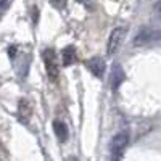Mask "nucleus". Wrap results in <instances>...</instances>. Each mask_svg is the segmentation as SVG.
<instances>
[{"label":"nucleus","instance_id":"nucleus-2","mask_svg":"<svg viewBox=\"0 0 161 161\" xmlns=\"http://www.w3.org/2000/svg\"><path fill=\"white\" fill-rule=\"evenodd\" d=\"M42 60H44V64H45V71H47L48 79L52 82H57L58 76H60V64H58V58H57L55 50H52V48L44 50L42 52Z\"/></svg>","mask_w":161,"mask_h":161},{"label":"nucleus","instance_id":"nucleus-5","mask_svg":"<svg viewBox=\"0 0 161 161\" xmlns=\"http://www.w3.org/2000/svg\"><path fill=\"white\" fill-rule=\"evenodd\" d=\"M152 32H153L152 29H147V28L140 29L139 34L134 37V45L136 47H143V45L152 44Z\"/></svg>","mask_w":161,"mask_h":161},{"label":"nucleus","instance_id":"nucleus-6","mask_svg":"<svg viewBox=\"0 0 161 161\" xmlns=\"http://www.w3.org/2000/svg\"><path fill=\"white\" fill-rule=\"evenodd\" d=\"M18 114L23 121H26L31 114H32V106H31V102L26 100V98H21L19 103H18Z\"/></svg>","mask_w":161,"mask_h":161},{"label":"nucleus","instance_id":"nucleus-7","mask_svg":"<svg viewBox=\"0 0 161 161\" xmlns=\"http://www.w3.org/2000/svg\"><path fill=\"white\" fill-rule=\"evenodd\" d=\"M53 130H55V136L58 137L60 142H66V139H68V127H66V124L63 123V121H53Z\"/></svg>","mask_w":161,"mask_h":161},{"label":"nucleus","instance_id":"nucleus-8","mask_svg":"<svg viewBox=\"0 0 161 161\" xmlns=\"http://www.w3.org/2000/svg\"><path fill=\"white\" fill-rule=\"evenodd\" d=\"M61 57H63V63H64V64H73V63L77 60L74 47H66V48L61 52Z\"/></svg>","mask_w":161,"mask_h":161},{"label":"nucleus","instance_id":"nucleus-10","mask_svg":"<svg viewBox=\"0 0 161 161\" xmlns=\"http://www.w3.org/2000/svg\"><path fill=\"white\" fill-rule=\"evenodd\" d=\"M153 16L158 23H161V0H158V2L153 5Z\"/></svg>","mask_w":161,"mask_h":161},{"label":"nucleus","instance_id":"nucleus-11","mask_svg":"<svg viewBox=\"0 0 161 161\" xmlns=\"http://www.w3.org/2000/svg\"><path fill=\"white\" fill-rule=\"evenodd\" d=\"M48 2L53 8H57V10H63L66 7V0H48Z\"/></svg>","mask_w":161,"mask_h":161},{"label":"nucleus","instance_id":"nucleus-1","mask_svg":"<svg viewBox=\"0 0 161 161\" xmlns=\"http://www.w3.org/2000/svg\"><path fill=\"white\" fill-rule=\"evenodd\" d=\"M127 143H129V132L127 130L118 132L110 143V161H121V156H123Z\"/></svg>","mask_w":161,"mask_h":161},{"label":"nucleus","instance_id":"nucleus-12","mask_svg":"<svg viewBox=\"0 0 161 161\" xmlns=\"http://www.w3.org/2000/svg\"><path fill=\"white\" fill-rule=\"evenodd\" d=\"M152 44L161 45V29H159V31H153V32H152Z\"/></svg>","mask_w":161,"mask_h":161},{"label":"nucleus","instance_id":"nucleus-9","mask_svg":"<svg viewBox=\"0 0 161 161\" xmlns=\"http://www.w3.org/2000/svg\"><path fill=\"white\" fill-rule=\"evenodd\" d=\"M111 79H113V87H118L121 82H123V79H124V73L123 69H121V66H114V69L111 73Z\"/></svg>","mask_w":161,"mask_h":161},{"label":"nucleus","instance_id":"nucleus-3","mask_svg":"<svg viewBox=\"0 0 161 161\" xmlns=\"http://www.w3.org/2000/svg\"><path fill=\"white\" fill-rule=\"evenodd\" d=\"M127 34V28L126 26H118L114 28L108 37V42H106V55H114V53L119 50V47L123 45L124 42V37Z\"/></svg>","mask_w":161,"mask_h":161},{"label":"nucleus","instance_id":"nucleus-4","mask_svg":"<svg viewBox=\"0 0 161 161\" xmlns=\"http://www.w3.org/2000/svg\"><path fill=\"white\" fill-rule=\"evenodd\" d=\"M87 68L93 76L102 77L103 73H105V61L102 58H92V60L87 61Z\"/></svg>","mask_w":161,"mask_h":161},{"label":"nucleus","instance_id":"nucleus-13","mask_svg":"<svg viewBox=\"0 0 161 161\" xmlns=\"http://www.w3.org/2000/svg\"><path fill=\"white\" fill-rule=\"evenodd\" d=\"M77 2L80 5H84L87 10H92L93 7H95V0H77Z\"/></svg>","mask_w":161,"mask_h":161}]
</instances>
